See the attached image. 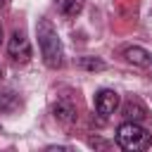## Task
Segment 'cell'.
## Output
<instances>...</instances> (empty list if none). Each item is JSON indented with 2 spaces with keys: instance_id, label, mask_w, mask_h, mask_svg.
Segmentation results:
<instances>
[{
  "instance_id": "1",
  "label": "cell",
  "mask_w": 152,
  "mask_h": 152,
  "mask_svg": "<svg viewBox=\"0 0 152 152\" xmlns=\"http://www.w3.org/2000/svg\"><path fill=\"white\" fill-rule=\"evenodd\" d=\"M36 36H38V48H40L43 62L50 69H59L62 66V43H59V36H57L55 26L48 19H38Z\"/></svg>"
},
{
  "instance_id": "2",
  "label": "cell",
  "mask_w": 152,
  "mask_h": 152,
  "mask_svg": "<svg viewBox=\"0 0 152 152\" xmlns=\"http://www.w3.org/2000/svg\"><path fill=\"white\" fill-rule=\"evenodd\" d=\"M116 145L128 152H140L152 145V133L142 128L138 121H124L116 128Z\"/></svg>"
},
{
  "instance_id": "3",
  "label": "cell",
  "mask_w": 152,
  "mask_h": 152,
  "mask_svg": "<svg viewBox=\"0 0 152 152\" xmlns=\"http://www.w3.org/2000/svg\"><path fill=\"white\" fill-rule=\"evenodd\" d=\"M7 52H10V57L17 59V62H28V59H31V43H28V38L24 36V31H14V33L10 36V40H7Z\"/></svg>"
},
{
  "instance_id": "4",
  "label": "cell",
  "mask_w": 152,
  "mask_h": 152,
  "mask_svg": "<svg viewBox=\"0 0 152 152\" xmlns=\"http://www.w3.org/2000/svg\"><path fill=\"white\" fill-rule=\"evenodd\" d=\"M119 107V93L112 90V88H102L95 93V112L102 114V116H109L114 114Z\"/></svg>"
},
{
  "instance_id": "5",
  "label": "cell",
  "mask_w": 152,
  "mask_h": 152,
  "mask_svg": "<svg viewBox=\"0 0 152 152\" xmlns=\"http://www.w3.org/2000/svg\"><path fill=\"white\" fill-rule=\"evenodd\" d=\"M124 57H126V62H131V64H135V66H150V64H152V55H150L145 48H140V45L126 48V50H124Z\"/></svg>"
},
{
  "instance_id": "6",
  "label": "cell",
  "mask_w": 152,
  "mask_h": 152,
  "mask_svg": "<svg viewBox=\"0 0 152 152\" xmlns=\"http://www.w3.org/2000/svg\"><path fill=\"white\" fill-rule=\"evenodd\" d=\"M55 119L62 121V124H74L76 121V107L69 100H59L55 104Z\"/></svg>"
},
{
  "instance_id": "7",
  "label": "cell",
  "mask_w": 152,
  "mask_h": 152,
  "mask_svg": "<svg viewBox=\"0 0 152 152\" xmlns=\"http://www.w3.org/2000/svg\"><path fill=\"white\" fill-rule=\"evenodd\" d=\"M124 116H126V121H138L140 124L147 116V109H145V104L140 100H128L124 104Z\"/></svg>"
},
{
  "instance_id": "8",
  "label": "cell",
  "mask_w": 152,
  "mask_h": 152,
  "mask_svg": "<svg viewBox=\"0 0 152 152\" xmlns=\"http://www.w3.org/2000/svg\"><path fill=\"white\" fill-rule=\"evenodd\" d=\"M55 7L62 17H76L83 10V0H55Z\"/></svg>"
},
{
  "instance_id": "9",
  "label": "cell",
  "mask_w": 152,
  "mask_h": 152,
  "mask_svg": "<svg viewBox=\"0 0 152 152\" xmlns=\"http://www.w3.org/2000/svg\"><path fill=\"white\" fill-rule=\"evenodd\" d=\"M17 93L12 90H0V112H12L17 107Z\"/></svg>"
},
{
  "instance_id": "10",
  "label": "cell",
  "mask_w": 152,
  "mask_h": 152,
  "mask_svg": "<svg viewBox=\"0 0 152 152\" xmlns=\"http://www.w3.org/2000/svg\"><path fill=\"white\" fill-rule=\"evenodd\" d=\"M81 66L88 69V71H102L107 64L102 59H97V57H81Z\"/></svg>"
},
{
  "instance_id": "11",
  "label": "cell",
  "mask_w": 152,
  "mask_h": 152,
  "mask_svg": "<svg viewBox=\"0 0 152 152\" xmlns=\"http://www.w3.org/2000/svg\"><path fill=\"white\" fill-rule=\"evenodd\" d=\"M2 38H5V33H2V26H0V45H2Z\"/></svg>"
},
{
  "instance_id": "12",
  "label": "cell",
  "mask_w": 152,
  "mask_h": 152,
  "mask_svg": "<svg viewBox=\"0 0 152 152\" xmlns=\"http://www.w3.org/2000/svg\"><path fill=\"white\" fill-rule=\"evenodd\" d=\"M5 2H7V0H0V7H2V5H5Z\"/></svg>"
},
{
  "instance_id": "13",
  "label": "cell",
  "mask_w": 152,
  "mask_h": 152,
  "mask_svg": "<svg viewBox=\"0 0 152 152\" xmlns=\"http://www.w3.org/2000/svg\"><path fill=\"white\" fill-rule=\"evenodd\" d=\"M0 81H2V69H0Z\"/></svg>"
}]
</instances>
